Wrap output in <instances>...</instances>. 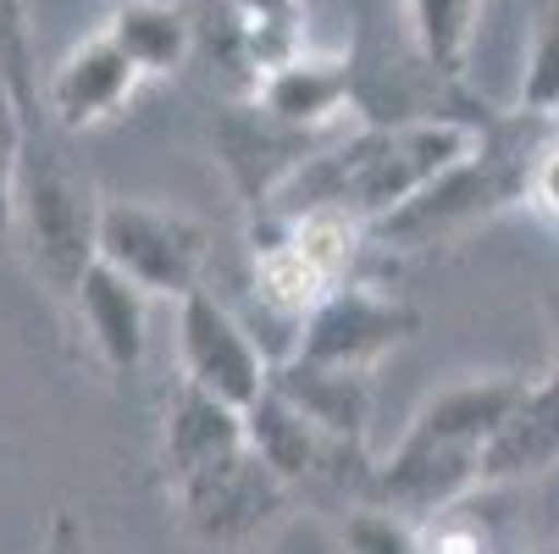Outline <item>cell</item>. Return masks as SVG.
I'll return each mask as SVG.
<instances>
[{
  "mask_svg": "<svg viewBox=\"0 0 559 554\" xmlns=\"http://www.w3.org/2000/svg\"><path fill=\"white\" fill-rule=\"evenodd\" d=\"M272 388L328 438L344 444H371V377L366 372H333L310 361H277Z\"/></svg>",
  "mask_w": 559,
  "mask_h": 554,
  "instance_id": "15",
  "label": "cell"
},
{
  "mask_svg": "<svg viewBox=\"0 0 559 554\" xmlns=\"http://www.w3.org/2000/svg\"><path fill=\"white\" fill-rule=\"evenodd\" d=\"M338 133H344V128H338ZM328 139H333V133H305V128H288V122L266 117L255 101L233 106V111L216 122V155H222V167H227L238 200H245L250 211H261Z\"/></svg>",
  "mask_w": 559,
  "mask_h": 554,
  "instance_id": "9",
  "label": "cell"
},
{
  "mask_svg": "<svg viewBox=\"0 0 559 554\" xmlns=\"http://www.w3.org/2000/svg\"><path fill=\"white\" fill-rule=\"evenodd\" d=\"M554 350H559V299H554ZM554 372H559V355H554Z\"/></svg>",
  "mask_w": 559,
  "mask_h": 554,
  "instance_id": "27",
  "label": "cell"
},
{
  "mask_svg": "<svg viewBox=\"0 0 559 554\" xmlns=\"http://www.w3.org/2000/svg\"><path fill=\"white\" fill-rule=\"evenodd\" d=\"M72 305V322L84 333V344L95 350V361L111 372V377H133L144 366V350H150V299L117 278L111 267H84V278L72 283L67 294Z\"/></svg>",
  "mask_w": 559,
  "mask_h": 554,
  "instance_id": "12",
  "label": "cell"
},
{
  "mask_svg": "<svg viewBox=\"0 0 559 554\" xmlns=\"http://www.w3.org/2000/svg\"><path fill=\"white\" fill-rule=\"evenodd\" d=\"M338 554H421L416 521L377 510V505H355L338 516Z\"/></svg>",
  "mask_w": 559,
  "mask_h": 554,
  "instance_id": "22",
  "label": "cell"
},
{
  "mask_svg": "<svg viewBox=\"0 0 559 554\" xmlns=\"http://www.w3.org/2000/svg\"><path fill=\"white\" fill-rule=\"evenodd\" d=\"M12 200H17V150L0 144V245H12Z\"/></svg>",
  "mask_w": 559,
  "mask_h": 554,
  "instance_id": "24",
  "label": "cell"
},
{
  "mask_svg": "<svg viewBox=\"0 0 559 554\" xmlns=\"http://www.w3.org/2000/svg\"><path fill=\"white\" fill-rule=\"evenodd\" d=\"M416 549L421 554H504V527L493 510H483V488L471 499L416 521Z\"/></svg>",
  "mask_w": 559,
  "mask_h": 554,
  "instance_id": "20",
  "label": "cell"
},
{
  "mask_svg": "<svg viewBox=\"0 0 559 554\" xmlns=\"http://www.w3.org/2000/svg\"><path fill=\"white\" fill-rule=\"evenodd\" d=\"M139 90H144V78L133 72V61L106 34H90L45 72L39 111L61 133H95V128L117 122Z\"/></svg>",
  "mask_w": 559,
  "mask_h": 554,
  "instance_id": "8",
  "label": "cell"
},
{
  "mask_svg": "<svg viewBox=\"0 0 559 554\" xmlns=\"http://www.w3.org/2000/svg\"><path fill=\"white\" fill-rule=\"evenodd\" d=\"M227 23H233V45H238V78L245 90L277 61H288L305 39V0H222Z\"/></svg>",
  "mask_w": 559,
  "mask_h": 554,
  "instance_id": "17",
  "label": "cell"
},
{
  "mask_svg": "<svg viewBox=\"0 0 559 554\" xmlns=\"http://www.w3.org/2000/svg\"><path fill=\"white\" fill-rule=\"evenodd\" d=\"M515 393H521V377L515 372H471V377H454V382L432 388L427 400L416 405V416L405 422V433L483 460V444L499 427V416L510 411Z\"/></svg>",
  "mask_w": 559,
  "mask_h": 554,
  "instance_id": "14",
  "label": "cell"
},
{
  "mask_svg": "<svg viewBox=\"0 0 559 554\" xmlns=\"http://www.w3.org/2000/svg\"><path fill=\"white\" fill-rule=\"evenodd\" d=\"M173 310H178V377L205 388L211 400H222L233 411H250L266 393L272 366H277L266 355V344L255 339V328L238 322L211 288L183 294Z\"/></svg>",
  "mask_w": 559,
  "mask_h": 554,
  "instance_id": "7",
  "label": "cell"
},
{
  "mask_svg": "<svg viewBox=\"0 0 559 554\" xmlns=\"http://www.w3.org/2000/svg\"><path fill=\"white\" fill-rule=\"evenodd\" d=\"M95 216L100 195L90 189V178H78L45 144H17L12 245L28 256L34 278L61 299L84 278V267H95Z\"/></svg>",
  "mask_w": 559,
  "mask_h": 554,
  "instance_id": "3",
  "label": "cell"
},
{
  "mask_svg": "<svg viewBox=\"0 0 559 554\" xmlns=\"http://www.w3.org/2000/svg\"><path fill=\"white\" fill-rule=\"evenodd\" d=\"M250 101L288 128L338 133V128H349V106H355V56L299 45L288 61H277L255 78Z\"/></svg>",
  "mask_w": 559,
  "mask_h": 554,
  "instance_id": "10",
  "label": "cell"
},
{
  "mask_svg": "<svg viewBox=\"0 0 559 554\" xmlns=\"http://www.w3.org/2000/svg\"><path fill=\"white\" fill-rule=\"evenodd\" d=\"M521 205H526L537 222H548V227L559 233V128H554L548 139H537L532 155H526Z\"/></svg>",
  "mask_w": 559,
  "mask_h": 554,
  "instance_id": "23",
  "label": "cell"
},
{
  "mask_svg": "<svg viewBox=\"0 0 559 554\" xmlns=\"http://www.w3.org/2000/svg\"><path fill=\"white\" fill-rule=\"evenodd\" d=\"M0 144H23V122H17V106H12V95H7V84H0Z\"/></svg>",
  "mask_w": 559,
  "mask_h": 554,
  "instance_id": "26",
  "label": "cell"
},
{
  "mask_svg": "<svg viewBox=\"0 0 559 554\" xmlns=\"http://www.w3.org/2000/svg\"><path fill=\"white\" fill-rule=\"evenodd\" d=\"M532 554H559V538H554V543H543V549H532Z\"/></svg>",
  "mask_w": 559,
  "mask_h": 554,
  "instance_id": "28",
  "label": "cell"
},
{
  "mask_svg": "<svg viewBox=\"0 0 559 554\" xmlns=\"http://www.w3.org/2000/svg\"><path fill=\"white\" fill-rule=\"evenodd\" d=\"M515 117L559 122V0H548L537 12L532 50L521 67V90H515Z\"/></svg>",
  "mask_w": 559,
  "mask_h": 554,
  "instance_id": "21",
  "label": "cell"
},
{
  "mask_svg": "<svg viewBox=\"0 0 559 554\" xmlns=\"http://www.w3.org/2000/svg\"><path fill=\"white\" fill-rule=\"evenodd\" d=\"M483 488H515L559 465V372L521 377V393L483 444Z\"/></svg>",
  "mask_w": 559,
  "mask_h": 554,
  "instance_id": "11",
  "label": "cell"
},
{
  "mask_svg": "<svg viewBox=\"0 0 559 554\" xmlns=\"http://www.w3.org/2000/svg\"><path fill=\"white\" fill-rule=\"evenodd\" d=\"M95 261L128 278L144 299H183L205 288L211 272V227L194 211L162 200L106 195L95 216Z\"/></svg>",
  "mask_w": 559,
  "mask_h": 554,
  "instance_id": "4",
  "label": "cell"
},
{
  "mask_svg": "<svg viewBox=\"0 0 559 554\" xmlns=\"http://www.w3.org/2000/svg\"><path fill=\"white\" fill-rule=\"evenodd\" d=\"M416 322H421V316L399 294H388V288H377L366 278H349L294 328L283 361H310V366L366 372L371 377L382 355H393L399 344L416 333Z\"/></svg>",
  "mask_w": 559,
  "mask_h": 554,
  "instance_id": "6",
  "label": "cell"
},
{
  "mask_svg": "<svg viewBox=\"0 0 559 554\" xmlns=\"http://www.w3.org/2000/svg\"><path fill=\"white\" fill-rule=\"evenodd\" d=\"M100 34L133 61L144 84L150 78H173L194 50V23L178 0H117Z\"/></svg>",
  "mask_w": 559,
  "mask_h": 554,
  "instance_id": "16",
  "label": "cell"
},
{
  "mask_svg": "<svg viewBox=\"0 0 559 554\" xmlns=\"http://www.w3.org/2000/svg\"><path fill=\"white\" fill-rule=\"evenodd\" d=\"M405 12L421 67L432 78H449V84L465 78L476 28H483V0H405Z\"/></svg>",
  "mask_w": 559,
  "mask_h": 554,
  "instance_id": "18",
  "label": "cell"
},
{
  "mask_svg": "<svg viewBox=\"0 0 559 554\" xmlns=\"http://www.w3.org/2000/svg\"><path fill=\"white\" fill-rule=\"evenodd\" d=\"M167 499L178 510L183 538L205 554H255L277 538V527L294 510V494L250 455V444L173 483Z\"/></svg>",
  "mask_w": 559,
  "mask_h": 554,
  "instance_id": "5",
  "label": "cell"
},
{
  "mask_svg": "<svg viewBox=\"0 0 559 554\" xmlns=\"http://www.w3.org/2000/svg\"><path fill=\"white\" fill-rule=\"evenodd\" d=\"M0 84H7L23 139L45 122L39 111V45H34V23H28V0H0Z\"/></svg>",
  "mask_w": 559,
  "mask_h": 554,
  "instance_id": "19",
  "label": "cell"
},
{
  "mask_svg": "<svg viewBox=\"0 0 559 554\" xmlns=\"http://www.w3.org/2000/svg\"><path fill=\"white\" fill-rule=\"evenodd\" d=\"M245 449V411L211 400L194 382H173L162 400V433H155V460H162V483H183L194 471L216 465L222 455Z\"/></svg>",
  "mask_w": 559,
  "mask_h": 554,
  "instance_id": "13",
  "label": "cell"
},
{
  "mask_svg": "<svg viewBox=\"0 0 559 554\" xmlns=\"http://www.w3.org/2000/svg\"><path fill=\"white\" fill-rule=\"evenodd\" d=\"M45 554H90V532L78 527V516H56L50 521V538H45Z\"/></svg>",
  "mask_w": 559,
  "mask_h": 554,
  "instance_id": "25",
  "label": "cell"
},
{
  "mask_svg": "<svg viewBox=\"0 0 559 554\" xmlns=\"http://www.w3.org/2000/svg\"><path fill=\"white\" fill-rule=\"evenodd\" d=\"M366 239L371 233L360 222L338 216V211H294V216L255 211V227H250V245H255L250 288L266 305V316H277V322L288 328V339L338 283L360 278L355 267L366 256Z\"/></svg>",
  "mask_w": 559,
  "mask_h": 554,
  "instance_id": "2",
  "label": "cell"
},
{
  "mask_svg": "<svg viewBox=\"0 0 559 554\" xmlns=\"http://www.w3.org/2000/svg\"><path fill=\"white\" fill-rule=\"evenodd\" d=\"M476 122L449 111H416L393 122H360L333 133L310 162L261 205L277 216L294 211H338L366 233L405 211L421 189H432L449 167H460L476 150Z\"/></svg>",
  "mask_w": 559,
  "mask_h": 554,
  "instance_id": "1",
  "label": "cell"
}]
</instances>
